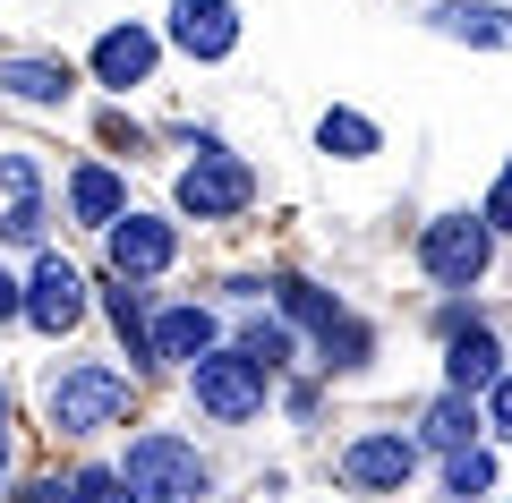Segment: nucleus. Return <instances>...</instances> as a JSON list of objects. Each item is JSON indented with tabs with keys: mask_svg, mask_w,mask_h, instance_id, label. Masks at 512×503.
<instances>
[{
	"mask_svg": "<svg viewBox=\"0 0 512 503\" xmlns=\"http://www.w3.org/2000/svg\"><path fill=\"white\" fill-rule=\"evenodd\" d=\"M18 503H60V478H35V486H26Z\"/></svg>",
	"mask_w": 512,
	"mask_h": 503,
	"instance_id": "obj_28",
	"label": "nucleus"
},
{
	"mask_svg": "<svg viewBox=\"0 0 512 503\" xmlns=\"http://www.w3.org/2000/svg\"><path fill=\"white\" fill-rule=\"evenodd\" d=\"M487 256H495L487 214H444V222H427V239H419V265H427L436 290H470L478 273H487Z\"/></svg>",
	"mask_w": 512,
	"mask_h": 503,
	"instance_id": "obj_4",
	"label": "nucleus"
},
{
	"mask_svg": "<svg viewBox=\"0 0 512 503\" xmlns=\"http://www.w3.org/2000/svg\"><path fill=\"white\" fill-rule=\"evenodd\" d=\"M0 478H9V444H0Z\"/></svg>",
	"mask_w": 512,
	"mask_h": 503,
	"instance_id": "obj_29",
	"label": "nucleus"
},
{
	"mask_svg": "<svg viewBox=\"0 0 512 503\" xmlns=\"http://www.w3.org/2000/svg\"><path fill=\"white\" fill-rule=\"evenodd\" d=\"M146 350H154L163 367L205 359V350H214V307H163V316L146 324Z\"/></svg>",
	"mask_w": 512,
	"mask_h": 503,
	"instance_id": "obj_11",
	"label": "nucleus"
},
{
	"mask_svg": "<svg viewBox=\"0 0 512 503\" xmlns=\"http://www.w3.org/2000/svg\"><path fill=\"white\" fill-rule=\"evenodd\" d=\"M248 197H256V171H248V162L222 154V145H197V162L180 171V214L231 222V214H248Z\"/></svg>",
	"mask_w": 512,
	"mask_h": 503,
	"instance_id": "obj_5",
	"label": "nucleus"
},
{
	"mask_svg": "<svg viewBox=\"0 0 512 503\" xmlns=\"http://www.w3.org/2000/svg\"><path fill=\"white\" fill-rule=\"evenodd\" d=\"M69 214H77V222H94V231H111V222L128 214V188H120V171L86 162V171L69 180Z\"/></svg>",
	"mask_w": 512,
	"mask_h": 503,
	"instance_id": "obj_15",
	"label": "nucleus"
},
{
	"mask_svg": "<svg viewBox=\"0 0 512 503\" xmlns=\"http://www.w3.org/2000/svg\"><path fill=\"white\" fill-rule=\"evenodd\" d=\"M111 478H120V495L128 503H197L205 495V461H197V444H188V435H137V444H128V461L111 469Z\"/></svg>",
	"mask_w": 512,
	"mask_h": 503,
	"instance_id": "obj_1",
	"label": "nucleus"
},
{
	"mask_svg": "<svg viewBox=\"0 0 512 503\" xmlns=\"http://www.w3.org/2000/svg\"><path fill=\"white\" fill-rule=\"evenodd\" d=\"M478 427H487V418H478V401L453 393V384H444V401H427V410H419V444H436V452L478 444Z\"/></svg>",
	"mask_w": 512,
	"mask_h": 503,
	"instance_id": "obj_14",
	"label": "nucleus"
},
{
	"mask_svg": "<svg viewBox=\"0 0 512 503\" xmlns=\"http://www.w3.org/2000/svg\"><path fill=\"white\" fill-rule=\"evenodd\" d=\"M495 376H504V342H495L487 324L453 333V359H444V384H453V393H487Z\"/></svg>",
	"mask_w": 512,
	"mask_h": 503,
	"instance_id": "obj_13",
	"label": "nucleus"
},
{
	"mask_svg": "<svg viewBox=\"0 0 512 503\" xmlns=\"http://www.w3.org/2000/svg\"><path fill=\"white\" fill-rule=\"evenodd\" d=\"M0 86L18 94V103H69L77 69L69 60H0Z\"/></svg>",
	"mask_w": 512,
	"mask_h": 503,
	"instance_id": "obj_16",
	"label": "nucleus"
},
{
	"mask_svg": "<svg viewBox=\"0 0 512 503\" xmlns=\"http://www.w3.org/2000/svg\"><path fill=\"white\" fill-rule=\"evenodd\" d=\"M316 145H325L333 162H367V154H376V120H359V111H325V120H316Z\"/></svg>",
	"mask_w": 512,
	"mask_h": 503,
	"instance_id": "obj_18",
	"label": "nucleus"
},
{
	"mask_svg": "<svg viewBox=\"0 0 512 503\" xmlns=\"http://www.w3.org/2000/svg\"><path fill=\"white\" fill-rule=\"evenodd\" d=\"M188 393H197L205 418L248 427V418L265 410V367H248L239 350H205V359H188Z\"/></svg>",
	"mask_w": 512,
	"mask_h": 503,
	"instance_id": "obj_3",
	"label": "nucleus"
},
{
	"mask_svg": "<svg viewBox=\"0 0 512 503\" xmlns=\"http://www.w3.org/2000/svg\"><path fill=\"white\" fill-rule=\"evenodd\" d=\"M274 299H282V316H291V324H308V333H325V324L342 316V299H333V290H316V282H299V273H282V282H274Z\"/></svg>",
	"mask_w": 512,
	"mask_h": 503,
	"instance_id": "obj_19",
	"label": "nucleus"
},
{
	"mask_svg": "<svg viewBox=\"0 0 512 503\" xmlns=\"http://www.w3.org/2000/svg\"><path fill=\"white\" fill-rule=\"evenodd\" d=\"M0 239H9V248H35L43 239V197H9L0 205Z\"/></svg>",
	"mask_w": 512,
	"mask_h": 503,
	"instance_id": "obj_22",
	"label": "nucleus"
},
{
	"mask_svg": "<svg viewBox=\"0 0 512 503\" xmlns=\"http://www.w3.org/2000/svg\"><path fill=\"white\" fill-rule=\"evenodd\" d=\"M86 316V273L69 256H35V282H26V324L35 333H69Z\"/></svg>",
	"mask_w": 512,
	"mask_h": 503,
	"instance_id": "obj_6",
	"label": "nucleus"
},
{
	"mask_svg": "<svg viewBox=\"0 0 512 503\" xmlns=\"http://www.w3.org/2000/svg\"><path fill=\"white\" fill-rule=\"evenodd\" d=\"M26 316V282H9V273H0V324H18Z\"/></svg>",
	"mask_w": 512,
	"mask_h": 503,
	"instance_id": "obj_27",
	"label": "nucleus"
},
{
	"mask_svg": "<svg viewBox=\"0 0 512 503\" xmlns=\"http://www.w3.org/2000/svg\"><path fill=\"white\" fill-rule=\"evenodd\" d=\"M103 307H111V333L128 342V359H154V350H146V324H154V299H146V282H128V273H120V282L103 290Z\"/></svg>",
	"mask_w": 512,
	"mask_h": 503,
	"instance_id": "obj_17",
	"label": "nucleus"
},
{
	"mask_svg": "<svg viewBox=\"0 0 512 503\" xmlns=\"http://www.w3.org/2000/svg\"><path fill=\"white\" fill-rule=\"evenodd\" d=\"M0 410H9V393H0Z\"/></svg>",
	"mask_w": 512,
	"mask_h": 503,
	"instance_id": "obj_30",
	"label": "nucleus"
},
{
	"mask_svg": "<svg viewBox=\"0 0 512 503\" xmlns=\"http://www.w3.org/2000/svg\"><path fill=\"white\" fill-rule=\"evenodd\" d=\"M487 418H495V435H512V367L487 384Z\"/></svg>",
	"mask_w": 512,
	"mask_h": 503,
	"instance_id": "obj_25",
	"label": "nucleus"
},
{
	"mask_svg": "<svg viewBox=\"0 0 512 503\" xmlns=\"http://www.w3.org/2000/svg\"><path fill=\"white\" fill-rule=\"evenodd\" d=\"M60 503H128V495L111 469H77V478H60Z\"/></svg>",
	"mask_w": 512,
	"mask_h": 503,
	"instance_id": "obj_23",
	"label": "nucleus"
},
{
	"mask_svg": "<svg viewBox=\"0 0 512 503\" xmlns=\"http://www.w3.org/2000/svg\"><path fill=\"white\" fill-rule=\"evenodd\" d=\"M487 231H512V162H504V180H495V197H487Z\"/></svg>",
	"mask_w": 512,
	"mask_h": 503,
	"instance_id": "obj_26",
	"label": "nucleus"
},
{
	"mask_svg": "<svg viewBox=\"0 0 512 503\" xmlns=\"http://www.w3.org/2000/svg\"><path fill=\"white\" fill-rule=\"evenodd\" d=\"M171 222H154V214H120L111 222V273H128V282H146V273H163L171 265Z\"/></svg>",
	"mask_w": 512,
	"mask_h": 503,
	"instance_id": "obj_9",
	"label": "nucleus"
},
{
	"mask_svg": "<svg viewBox=\"0 0 512 503\" xmlns=\"http://www.w3.org/2000/svg\"><path fill=\"white\" fill-rule=\"evenodd\" d=\"M9 197H43V180H35V162L26 154H0V205Z\"/></svg>",
	"mask_w": 512,
	"mask_h": 503,
	"instance_id": "obj_24",
	"label": "nucleus"
},
{
	"mask_svg": "<svg viewBox=\"0 0 512 503\" xmlns=\"http://www.w3.org/2000/svg\"><path fill=\"white\" fill-rule=\"evenodd\" d=\"M171 43H180L188 60H231L239 9L231 0H171Z\"/></svg>",
	"mask_w": 512,
	"mask_h": 503,
	"instance_id": "obj_8",
	"label": "nucleus"
},
{
	"mask_svg": "<svg viewBox=\"0 0 512 503\" xmlns=\"http://www.w3.org/2000/svg\"><path fill=\"white\" fill-rule=\"evenodd\" d=\"M239 359L265 367V376H274V367H291V324H265V316H256L248 333H239Z\"/></svg>",
	"mask_w": 512,
	"mask_h": 503,
	"instance_id": "obj_20",
	"label": "nucleus"
},
{
	"mask_svg": "<svg viewBox=\"0 0 512 503\" xmlns=\"http://www.w3.org/2000/svg\"><path fill=\"white\" fill-rule=\"evenodd\" d=\"M43 418L60 435H103L128 418V376L120 367H60L52 393H43Z\"/></svg>",
	"mask_w": 512,
	"mask_h": 503,
	"instance_id": "obj_2",
	"label": "nucleus"
},
{
	"mask_svg": "<svg viewBox=\"0 0 512 503\" xmlns=\"http://www.w3.org/2000/svg\"><path fill=\"white\" fill-rule=\"evenodd\" d=\"M154 60H163V43L146 35V26H111L103 43H94V86H146L154 77Z\"/></svg>",
	"mask_w": 512,
	"mask_h": 503,
	"instance_id": "obj_10",
	"label": "nucleus"
},
{
	"mask_svg": "<svg viewBox=\"0 0 512 503\" xmlns=\"http://www.w3.org/2000/svg\"><path fill=\"white\" fill-rule=\"evenodd\" d=\"M444 486H453V495H487L495 486V452H478V444L444 452Z\"/></svg>",
	"mask_w": 512,
	"mask_h": 503,
	"instance_id": "obj_21",
	"label": "nucleus"
},
{
	"mask_svg": "<svg viewBox=\"0 0 512 503\" xmlns=\"http://www.w3.org/2000/svg\"><path fill=\"white\" fill-rule=\"evenodd\" d=\"M410 469H419V444H410V435H359V444L342 452V478L367 486V495H402Z\"/></svg>",
	"mask_w": 512,
	"mask_h": 503,
	"instance_id": "obj_7",
	"label": "nucleus"
},
{
	"mask_svg": "<svg viewBox=\"0 0 512 503\" xmlns=\"http://www.w3.org/2000/svg\"><path fill=\"white\" fill-rule=\"evenodd\" d=\"M427 26L453 43H495V52H512V9H495V0H444V9H427Z\"/></svg>",
	"mask_w": 512,
	"mask_h": 503,
	"instance_id": "obj_12",
	"label": "nucleus"
}]
</instances>
